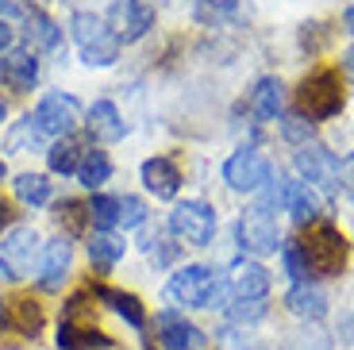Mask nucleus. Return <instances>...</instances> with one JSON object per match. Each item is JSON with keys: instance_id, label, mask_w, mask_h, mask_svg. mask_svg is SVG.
<instances>
[{"instance_id": "obj_1", "label": "nucleus", "mask_w": 354, "mask_h": 350, "mask_svg": "<svg viewBox=\"0 0 354 350\" xmlns=\"http://www.w3.org/2000/svg\"><path fill=\"white\" fill-rule=\"evenodd\" d=\"M297 250H301V258H304V273H308V277H339L343 266H346V254H351V243H346V235L335 223L316 219V223H308V231L297 239Z\"/></svg>"}, {"instance_id": "obj_2", "label": "nucleus", "mask_w": 354, "mask_h": 350, "mask_svg": "<svg viewBox=\"0 0 354 350\" xmlns=\"http://www.w3.org/2000/svg\"><path fill=\"white\" fill-rule=\"evenodd\" d=\"M166 297L174 304L185 308H223V297H227V281L220 277V270L212 266H181L174 277L166 281Z\"/></svg>"}, {"instance_id": "obj_3", "label": "nucleus", "mask_w": 354, "mask_h": 350, "mask_svg": "<svg viewBox=\"0 0 354 350\" xmlns=\"http://www.w3.org/2000/svg\"><path fill=\"white\" fill-rule=\"evenodd\" d=\"M343 100L346 97H343V77H339V70H316L301 81V89H297V112L308 123L339 116L343 112Z\"/></svg>"}, {"instance_id": "obj_4", "label": "nucleus", "mask_w": 354, "mask_h": 350, "mask_svg": "<svg viewBox=\"0 0 354 350\" xmlns=\"http://www.w3.org/2000/svg\"><path fill=\"white\" fill-rule=\"evenodd\" d=\"M73 43L81 50V62L97 66V70H104V66H112L120 58V43L108 31L104 16H97V12H77L73 16Z\"/></svg>"}, {"instance_id": "obj_5", "label": "nucleus", "mask_w": 354, "mask_h": 350, "mask_svg": "<svg viewBox=\"0 0 354 350\" xmlns=\"http://www.w3.org/2000/svg\"><path fill=\"white\" fill-rule=\"evenodd\" d=\"M216 212L204 201H181L169 212V235L185 246H208L216 239Z\"/></svg>"}, {"instance_id": "obj_6", "label": "nucleus", "mask_w": 354, "mask_h": 350, "mask_svg": "<svg viewBox=\"0 0 354 350\" xmlns=\"http://www.w3.org/2000/svg\"><path fill=\"white\" fill-rule=\"evenodd\" d=\"M35 254H39L35 228H8L0 235V273L8 281H24L31 273Z\"/></svg>"}, {"instance_id": "obj_7", "label": "nucleus", "mask_w": 354, "mask_h": 350, "mask_svg": "<svg viewBox=\"0 0 354 350\" xmlns=\"http://www.w3.org/2000/svg\"><path fill=\"white\" fill-rule=\"evenodd\" d=\"M77 120H81V104L70 97V93H50V97H43L39 108L31 112L35 131L50 135V139H66V135L77 127Z\"/></svg>"}, {"instance_id": "obj_8", "label": "nucleus", "mask_w": 354, "mask_h": 350, "mask_svg": "<svg viewBox=\"0 0 354 350\" xmlns=\"http://www.w3.org/2000/svg\"><path fill=\"white\" fill-rule=\"evenodd\" d=\"M270 177H274V166L250 147L235 150V154L223 162V181H227L235 193H258V189L270 185Z\"/></svg>"}, {"instance_id": "obj_9", "label": "nucleus", "mask_w": 354, "mask_h": 350, "mask_svg": "<svg viewBox=\"0 0 354 350\" xmlns=\"http://www.w3.org/2000/svg\"><path fill=\"white\" fill-rule=\"evenodd\" d=\"M104 24L115 35V43H139L154 27V8L147 0H115L112 8H108Z\"/></svg>"}, {"instance_id": "obj_10", "label": "nucleus", "mask_w": 354, "mask_h": 350, "mask_svg": "<svg viewBox=\"0 0 354 350\" xmlns=\"http://www.w3.org/2000/svg\"><path fill=\"white\" fill-rule=\"evenodd\" d=\"M239 243L254 254H277L281 250V228H277L270 204H254L239 219Z\"/></svg>"}, {"instance_id": "obj_11", "label": "nucleus", "mask_w": 354, "mask_h": 350, "mask_svg": "<svg viewBox=\"0 0 354 350\" xmlns=\"http://www.w3.org/2000/svg\"><path fill=\"white\" fill-rule=\"evenodd\" d=\"M154 331L166 350H204V331L181 312H162L154 320Z\"/></svg>"}, {"instance_id": "obj_12", "label": "nucleus", "mask_w": 354, "mask_h": 350, "mask_svg": "<svg viewBox=\"0 0 354 350\" xmlns=\"http://www.w3.org/2000/svg\"><path fill=\"white\" fill-rule=\"evenodd\" d=\"M297 169H301L304 181H316V185H335L339 177V158L331 154L328 147H319V142H308V147L297 150Z\"/></svg>"}, {"instance_id": "obj_13", "label": "nucleus", "mask_w": 354, "mask_h": 350, "mask_svg": "<svg viewBox=\"0 0 354 350\" xmlns=\"http://www.w3.org/2000/svg\"><path fill=\"white\" fill-rule=\"evenodd\" d=\"M43 324H46L43 308H39L35 300H27V297H16V300H8V304L0 308V327L24 335V339H35V335L43 331Z\"/></svg>"}, {"instance_id": "obj_14", "label": "nucleus", "mask_w": 354, "mask_h": 350, "mask_svg": "<svg viewBox=\"0 0 354 350\" xmlns=\"http://www.w3.org/2000/svg\"><path fill=\"white\" fill-rule=\"evenodd\" d=\"M70 262H73V243L66 235L50 239L46 243V254H43V273H39V285L46 293H58L62 281L70 277Z\"/></svg>"}, {"instance_id": "obj_15", "label": "nucleus", "mask_w": 354, "mask_h": 350, "mask_svg": "<svg viewBox=\"0 0 354 350\" xmlns=\"http://www.w3.org/2000/svg\"><path fill=\"white\" fill-rule=\"evenodd\" d=\"M139 174H142L147 193H154L158 201H174L177 189H181V169H177L169 158H147Z\"/></svg>"}, {"instance_id": "obj_16", "label": "nucleus", "mask_w": 354, "mask_h": 350, "mask_svg": "<svg viewBox=\"0 0 354 350\" xmlns=\"http://www.w3.org/2000/svg\"><path fill=\"white\" fill-rule=\"evenodd\" d=\"M0 81L16 93H27V89H35L39 81V58L31 50H8L4 62H0Z\"/></svg>"}, {"instance_id": "obj_17", "label": "nucleus", "mask_w": 354, "mask_h": 350, "mask_svg": "<svg viewBox=\"0 0 354 350\" xmlns=\"http://www.w3.org/2000/svg\"><path fill=\"white\" fill-rule=\"evenodd\" d=\"M85 123H88V139H97V142H120L127 131L124 116H120V108L112 100H97V104L88 108Z\"/></svg>"}, {"instance_id": "obj_18", "label": "nucleus", "mask_w": 354, "mask_h": 350, "mask_svg": "<svg viewBox=\"0 0 354 350\" xmlns=\"http://www.w3.org/2000/svg\"><path fill=\"white\" fill-rule=\"evenodd\" d=\"M285 304H289L292 315H301L304 324H316V320L328 315V293L319 285H312V281H297L289 289V297H285Z\"/></svg>"}, {"instance_id": "obj_19", "label": "nucleus", "mask_w": 354, "mask_h": 350, "mask_svg": "<svg viewBox=\"0 0 354 350\" xmlns=\"http://www.w3.org/2000/svg\"><path fill=\"white\" fill-rule=\"evenodd\" d=\"M58 347L62 350H108L112 347V339H108L104 331H97L93 327V320L88 324H81V320H62L58 324Z\"/></svg>"}, {"instance_id": "obj_20", "label": "nucleus", "mask_w": 354, "mask_h": 350, "mask_svg": "<svg viewBox=\"0 0 354 350\" xmlns=\"http://www.w3.org/2000/svg\"><path fill=\"white\" fill-rule=\"evenodd\" d=\"M270 285H274V277H270V270L262 262H243L235 270V277H231V293L239 300H266Z\"/></svg>"}, {"instance_id": "obj_21", "label": "nucleus", "mask_w": 354, "mask_h": 350, "mask_svg": "<svg viewBox=\"0 0 354 350\" xmlns=\"http://www.w3.org/2000/svg\"><path fill=\"white\" fill-rule=\"evenodd\" d=\"M281 204L292 212V219H297L301 228L304 223H316V216H319V196L308 181H285Z\"/></svg>"}, {"instance_id": "obj_22", "label": "nucleus", "mask_w": 354, "mask_h": 350, "mask_svg": "<svg viewBox=\"0 0 354 350\" xmlns=\"http://www.w3.org/2000/svg\"><path fill=\"white\" fill-rule=\"evenodd\" d=\"M93 293H97V297L104 300V304L112 308L115 315H124V320L135 327V331H142V327H147V308H142V300L135 297V293H124V289H108V285H97Z\"/></svg>"}, {"instance_id": "obj_23", "label": "nucleus", "mask_w": 354, "mask_h": 350, "mask_svg": "<svg viewBox=\"0 0 354 350\" xmlns=\"http://www.w3.org/2000/svg\"><path fill=\"white\" fill-rule=\"evenodd\" d=\"M88 154V142L85 139H73V135H66V139H58L50 150H46V166L54 169V174H77L81 162H85Z\"/></svg>"}, {"instance_id": "obj_24", "label": "nucleus", "mask_w": 354, "mask_h": 350, "mask_svg": "<svg viewBox=\"0 0 354 350\" xmlns=\"http://www.w3.org/2000/svg\"><path fill=\"white\" fill-rule=\"evenodd\" d=\"M124 239L112 235V231H97V235L88 239V262H93V270L108 273L120 258H124Z\"/></svg>"}, {"instance_id": "obj_25", "label": "nucleus", "mask_w": 354, "mask_h": 350, "mask_svg": "<svg viewBox=\"0 0 354 350\" xmlns=\"http://www.w3.org/2000/svg\"><path fill=\"white\" fill-rule=\"evenodd\" d=\"M27 39H31V43L39 46V50H58V46H62V27L54 24L50 16H46V12H39V8H31L27 12Z\"/></svg>"}, {"instance_id": "obj_26", "label": "nucleus", "mask_w": 354, "mask_h": 350, "mask_svg": "<svg viewBox=\"0 0 354 350\" xmlns=\"http://www.w3.org/2000/svg\"><path fill=\"white\" fill-rule=\"evenodd\" d=\"M254 116L258 120H281V81L277 77H262L254 85Z\"/></svg>"}, {"instance_id": "obj_27", "label": "nucleus", "mask_w": 354, "mask_h": 350, "mask_svg": "<svg viewBox=\"0 0 354 350\" xmlns=\"http://www.w3.org/2000/svg\"><path fill=\"white\" fill-rule=\"evenodd\" d=\"M77 177H81L85 189H100V185L112 177V158H108L104 150H88L85 162H81V169H77Z\"/></svg>"}, {"instance_id": "obj_28", "label": "nucleus", "mask_w": 354, "mask_h": 350, "mask_svg": "<svg viewBox=\"0 0 354 350\" xmlns=\"http://www.w3.org/2000/svg\"><path fill=\"white\" fill-rule=\"evenodd\" d=\"M12 185H16V196L24 204H31V208H43L50 201V181L43 174H19Z\"/></svg>"}, {"instance_id": "obj_29", "label": "nucleus", "mask_w": 354, "mask_h": 350, "mask_svg": "<svg viewBox=\"0 0 354 350\" xmlns=\"http://www.w3.org/2000/svg\"><path fill=\"white\" fill-rule=\"evenodd\" d=\"M281 135L292 147H308L312 135H316V123H308L301 112H289V116H281Z\"/></svg>"}, {"instance_id": "obj_30", "label": "nucleus", "mask_w": 354, "mask_h": 350, "mask_svg": "<svg viewBox=\"0 0 354 350\" xmlns=\"http://www.w3.org/2000/svg\"><path fill=\"white\" fill-rule=\"evenodd\" d=\"M54 216H58V223H62L66 231H85V223L93 216H88V204H81V201H58V208H54Z\"/></svg>"}, {"instance_id": "obj_31", "label": "nucleus", "mask_w": 354, "mask_h": 350, "mask_svg": "<svg viewBox=\"0 0 354 350\" xmlns=\"http://www.w3.org/2000/svg\"><path fill=\"white\" fill-rule=\"evenodd\" d=\"M285 350H331V335L324 331V327L308 324V327H301V331L285 342Z\"/></svg>"}, {"instance_id": "obj_32", "label": "nucleus", "mask_w": 354, "mask_h": 350, "mask_svg": "<svg viewBox=\"0 0 354 350\" xmlns=\"http://www.w3.org/2000/svg\"><path fill=\"white\" fill-rule=\"evenodd\" d=\"M147 219V204L139 196H115V228H139Z\"/></svg>"}, {"instance_id": "obj_33", "label": "nucleus", "mask_w": 354, "mask_h": 350, "mask_svg": "<svg viewBox=\"0 0 354 350\" xmlns=\"http://www.w3.org/2000/svg\"><path fill=\"white\" fill-rule=\"evenodd\" d=\"M223 308H227L231 324H243V327H247V324H258V320L266 315V300H239V297H235L231 304H223Z\"/></svg>"}, {"instance_id": "obj_34", "label": "nucleus", "mask_w": 354, "mask_h": 350, "mask_svg": "<svg viewBox=\"0 0 354 350\" xmlns=\"http://www.w3.org/2000/svg\"><path fill=\"white\" fill-rule=\"evenodd\" d=\"M88 216L100 231H112L115 228V196H93L88 201Z\"/></svg>"}, {"instance_id": "obj_35", "label": "nucleus", "mask_w": 354, "mask_h": 350, "mask_svg": "<svg viewBox=\"0 0 354 350\" xmlns=\"http://www.w3.org/2000/svg\"><path fill=\"white\" fill-rule=\"evenodd\" d=\"M39 139V131H35V123H31V116L27 120H19L16 127H12V135H8V150H27V142H35Z\"/></svg>"}, {"instance_id": "obj_36", "label": "nucleus", "mask_w": 354, "mask_h": 350, "mask_svg": "<svg viewBox=\"0 0 354 350\" xmlns=\"http://www.w3.org/2000/svg\"><path fill=\"white\" fill-rule=\"evenodd\" d=\"M142 246H147V254H151L154 262H174V258H177V243H166L162 235L142 239Z\"/></svg>"}, {"instance_id": "obj_37", "label": "nucleus", "mask_w": 354, "mask_h": 350, "mask_svg": "<svg viewBox=\"0 0 354 350\" xmlns=\"http://www.w3.org/2000/svg\"><path fill=\"white\" fill-rule=\"evenodd\" d=\"M281 254H285V270L297 281H304V258H301V250H297V243H281Z\"/></svg>"}, {"instance_id": "obj_38", "label": "nucleus", "mask_w": 354, "mask_h": 350, "mask_svg": "<svg viewBox=\"0 0 354 350\" xmlns=\"http://www.w3.org/2000/svg\"><path fill=\"white\" fill-rule=\"evenodd\" d=\"M239 4V0H201V8H196V19H216L223 12H231Z\"/></svg>"}, {"instance_id": "obj_39", "label": "nucleus", "mask_w": 354, "mask_h": 350, "mask_svg": "<svg viewBox=\"0 0 354 350\" xmlns=\"http://www.w3.org/2000/svg\"><path fill=\"white\" fill-rule=\"evenodd\" d=\"M335 185H343V193L354 201V154H346L343 162H339V177H335Z\"/></svg>"}, {"instance_id": "obj_40", "label": "nucleus", "mask_w": 354, "mask_h": 350, "mask_svg": "<svg viewBox=\"0 0 354 350\" xmlns=\"http://www.w3.org/2000/svg\"><path fill=\"white\" fill-rule=\"evenodd\" d=\"M31 4L27 0H0V19H16V16H27Z\"/></svg>"}, {"instance_id": "obj_41", "label": "nucleus", "mask_w": 354, "mask_h": 350, "mask_svg": "<svg viewBox=\"0 0 354 350\" xmlns=\"http://www.w3.org/2000/svg\"><path fill=\"white\" fill-rule=\"evenodd\" d=\"M339 335H343V342H351V347H354V312L339 320Z\"/></svg>"}, {"instance_id": "obj_42", "label": "nucleus", "mask_w": 354, "mask_h": 350, "mask_svg": "<svg viewBox=\"0 0 354 350\" xmlns=\"http://www.w3.org/2000/svg\"><path fill=\"white\" fill-rule=\"evenodd\" d=\"M12 39H16V31L8 27V19H0V50H8Z\"/></svg>"}, {"instance_id": "obj_43", "label": "nucleus", "mask_w": 354, "mask_h": 350, "mask_svg": "<svg viewBox=\"0 0 354 350\" xmlns=\"http://www.w3.org/2000/svg\"><path fill=\"white\" fill-rule=\"evenodd\" d=\"M16 219V212H12L8 201H0V231H8V223Z\"/></svg>"}, {"instance_id": "obj_44", "label": "nucleus", "mask_w": 354, "mask_h": 350, "mask_svg": "<svg viewBox=\"0 0 354 350\" xmlns=\"http://www.w3.org/2000/svg\"><path fill=\"white\" fill-rule=\"evenodd\" d=\"M343 73H346V77L354 81V46H351V50L343 54Z\"/></svg>"}, {"instance_id": "obj_45", "label": "nucleus", "mask_w": 354, "mask_h": 350, "mask_svg": "<svg viewBox=\"0 0 354 350\" xmlns=\"http://www.w3.org/2000/svg\"><path fill=\"white\" fill-rule=\"evenodd\" d=\"M343 27L354 35V8H346V12H343Z\"/></svg>"}, {"instance_id": "obj_46", "label": "nucleus", "mask_w": 354, "mask_h": 350, "mask_svg": "<svg viewBox=\"0 0 354 350\" xmlns=\"http://www.w3.org/2000/svg\"><path fill=\"white\" fill-rule=\"evenodd\" d=\"M4 177H8V166H4V158H0V181H4Z\"/></svg>"}, {"instance_id": "obj_47", "label": "nucleus", "mask_w": 354, "mask_h": 350, "mask_svg": "<svg viewBox=\"0 0 354 350\" xmlns=\"http://www.w3.org/2000/svg\"><path fill=\"white\" fill-rule=\"evenodd\" d=\"M0 116H4V104H0Z\"/></svg>"}]
</instances>
